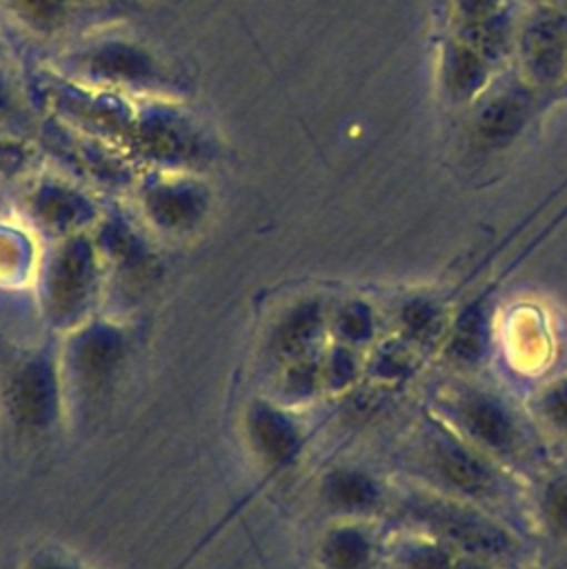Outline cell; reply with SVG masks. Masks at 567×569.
<instances>
[{
    "label": "cell",
    "instance_id": "7c38bea8",
    "mask_svg": "<svg viewBox=\"0 0 567 569\" xmlns=\"http://www.w3.org/2000/svg\"><path fill=\"white\" fill-rule=\"evenodd\" d=\"M485 349H487L485 311L480 305H469L449 333L447 356L460 367H471L483 360Z\"/></svg>",
    "mask_w": 567,
    "mask_h": 569
},
{
    "label": "cell",
    "instance_id": "8992f818",
    "mask_svg": "<svg viewBox=\"0 0 567 569\" xmlns=\"http://www.w3.org/2000/svg\"><path fill=\"white\" fill-rule=\"evenodd\" d=\"M518 73L549 98L567 80V11L529 7L516 24Z\"/></svg>",
    "mask_w": 567,
    "mask_h": 569
},
{
    "label": "cell",
    "instance_id": "2e32d148",
    "mask_svg": "<svg viewBox=\"0 0 567 569\" xmlns=\"http://www.w3.org/2000/svg\"><path fill=\"white\" fill-rule=\"evenodd\" d=\"M400 325L409 338L429 340L431 336L438 333V327H440L438 307L431 300L411 298L400 309Z\"/></svg>",
    "mask_w": 567,
    "mask_h": 569
},
{
    "label": "cell",
    "instance_id": "6da1fadb",
    "mask_svg": "<svg viewBox=\"0 0 567 569\" xmlns=\"http://www.w3.org/2000/svg\"><path fill=\"white\" fill-rule=\"evenodd\" d=\"M409 520L420 525L434 540L456 547L465 556L503 560L516 556V538L483 511L462 505L458 498L438 493H414L402 502Z\"/></svg>",
    "mask_w": 567,
    "mask_h": 569
},
{
    "label": "cell",
    "instance_id": "4fadbf2b",
    "mask_svg": "<svg viewBox=\"0 0 567 569\" xmlns=\"http://www.w3.org/2000/svg\"><path fill=\"white\" fill-rule=\"evenodd\" d=\"M322 560L329 569H365L371 560V542L358 527H336L322 542Z\"/></svg>",
    "mask_w": 567,
    "mask_h": 569
},
{
    "label": "cell",
    "instance_id": "277c9868",
    "mask_svg": "<svg viewBox=\"0 0 567 569\" xmlns=\"http://www.w3.org/2000/svg\"><path fill=\"white\" fill-rule=\"evenodd\" d=\"M545 104V93L534 89L520 73L496 76L469 104V133L474 144L491 151L509 147Z\"/></svg>",
    "mask_w": 567,
    "mask_h": 569
},
{
    "label": "cell",
    "instance_id": "7a4b0ae2",
    "mask_svg": "<svg viewBox=\"0 0 567 569\" xmlns=\"http://www.w3.org/2000/svg\"><path fill=\"white\" fill-rule=\"evenodd\" d=\"M62 365L51 347L18 356L4 371L2 400L9 420L27 436L47 433L62 411Z\"/></svg>",
    "mask_w": 567,
    "mask_h": 569
},
{
    "label": "cell",
    "instance_id": "30bf717a",
    "mask_svg": "<svg viewBox=\"0 0 567 569\" xmlns=\"http://www.w3.org/2000/svg\"><path fill=\"white\" fill-rule=\"evenodd\" d=\"M247 436L253 451L271 467L289 465L302 447L300 425L280 407L253 400L247 409Z\"/></svg>",
    "mask_w": 567,
    "mask_h": 569
},
{
    "label": "cell",
    "instance_id": "cb8c5ba5",
    "mask_svg": "<svg viewBox=\"0 0 567 569\" xmlns=\"http://www.w3.org/2000/svg\"><path fill=\"white\" fill-rule=\"evenodd\" d=\"M529 7H549L558 11H567V0H527Z\"/></svg>",
    "mask_w": 567,
    "mask_h": 569
},
{
    "label": "cell",
    "instance_id": "5bb4252c",
    "mask_svg": "<svg viewBox=\"0 0 567 569\" xmlns=\"http://www.w3.org/2000/svg\"><path fill=\"white\" fill-rule=\"evenodd\" d=\"M322 325V313L316 302H302L298 305L280 325L278 340L282 351L294 353L300 351L305 345H309Z\"/></svg>",
    "mask_w": 567,
    "mask_h": 569
},
{
    "label": "cell",
    "instance_id": "3957f363",
    "mask_svg": "<svg viewBox=\"0 0 567 569\" xmlns=\"http://www.w3.org/2000/svg\"><path fill=\"white\" fill-rule=\"evenodd\" d=\"M447 411L451 422L465 440L483 456H494L507 462L525 458V433L509 405L496 393L462 385L447 396Z\"/></svg>",
    "mask_w": 567,
    "mask_h": 569
},
{
    "label": "cell",
    "instance_id": "9a60e30c",
    "mask_svg": "<svg viewBox=\"0 0 567 569\" xmlns=\"http://www.w3.org/2000/svg\"><path fill=\"white\" fill-rule=\"evenodd\" d=\"M540 516L547 531L567 540V473L554 478L540 498Z\"/></svg>",
    "mask_w": 567,
    "mask_h": 569
},
{
    "label": "cell",
    "instance_id": "7402d4cb",
    "mask_svg": "<svg viewBox=\"0 0 567 569\" xmlns=\"http://www.w3.org/2000/svg\"><path fill=\"white\" fill-rule=\"evenodd\" d=\"M27 569H78V567L71 565L69 560H62L60 556L42 553V556H38L36 560H31V562L27 565Z\"/></svg>",
    "mask_w": 567,
    "mask_h": 569
},
{
    "label": "cell",
    "instance_id": "d6986e66",
    "mask_svg": "<svg viewBox=\"0 0 567 569\" xmlns=\"http://www.w3.org/2000/svg\"><path fill=\"white\" fill-rule=\"evenodd\" d=\"M454 565L449 547L438 540L418 542L405 553V569H454Z\"/></svg>",
    "mask_w": 567,
    "mask_h": 569
},
{
    "label": "cell",
    "instance_id": "d4e9b609",
    "mask_svg": "<svg viewBox=\"0 0 567 569\" xmlns=\"http://www.w3.org/2000/svg\"><path fill=\"white\" fill-rule=\"evenodd\" d=\"M558 102V100H567V80L554 91V93H549V98H547V102Z\"/></svg>",
    "mask_w": 567,
    "mask_h": 569
},
{
    "label": "cell",
    "instance_id": "44dd1931",
    "mask_svg": "<svg viewBox=\"0 0 567 569\" xmlns=\"http://www.w3.org/2000/svg\"><path fill=\"white\" fill-rule=\"evenodd\" d=\"M356 373V360L347 349H338L334 351L331 360H329V376L334 385H345L354 378Z\"/></svg>",
    "mask_w": 567,
    "mask_h": 569
},
{
    "label": "cell",
    "instance_id": "ffe728a7",
    "mask_svg": "<svg viewBox=\"0 0 567 569\" xmlns=\"http://www.w3.org/2000/svg\"><path fill=\"white\" fill-rule=\"evenodd\" d=\"M509 9V0H451V27L480 22Z\"/></svg>",
    "mask_w": 567,
    "mask_h": 569
},
{
    "label": "cell",
    "instance_id": "8fae6325",
    "mask_svg": "<svg viewBox=\"0 0 567 569\" xmlns=\"http://www.w3.org/2000/svg\"><path fill=\"white\" fill-rule=\"evenodd\" d=\"M325 500L342 513H367L380 502V489L367 473L358 469H336L325 478Z\"/></svg>",
    "mask_w": 567,
    "mask_h": 569
},
{
    "label": "cell",
    "instance_id": "e0dca14e",
    "mask_svg": "<svg viewBox=\"0 0 567 569\" xmlns=\"http://www.w3.org/2000/svg\"><path fill=\"white\" fill-rule=\"evenodd\" d=\"M336 329L342 340L347 342H365L374 331V316L367 305L362 302H349L340 309Z\"/></svg>",
    "mask_w": 567,
    "mask_h": 569
},
{
    "label": "cell",
    "instance_id": "52a82bcc",
    "mask_svg": "<svg viewBox=\"0 0 567 569\" xmlns=\"http://www.w3.org/2000/svg\"><path fill=\"white\" fill-rule=\"evenodd\" d=\"M127 358V336L105 320L80 322L60 353L62 380L84 396L105 391L122 369Z\"/></svg>",
    "mask_w": 567,
    "mask_h": 569
},
{
    "label": "cell",
    "instance_id": "ac0fdd59",
    "mask_svg": "<svg viewBox=\"0 0 567 569\" xmlns=\"http://www.w3.org/2000/svg\"><path fill=\"white\" fill-rule=\"evenodd\" d=\"M538 409L554 431H558L560 436H567V378L551 382L540 393Z\"/></svg>",
    "mask_w": 567,
    "mask_h": 569
},
{
    "label": "cell",
    "instance_id": "9c48e42d",
    "mask_svg": "<svg viewBox=\"0 0 567 569\" xmlns=\"http://www.w3.org/2000/svg\"><path fill=\"white\" fill-rule=\"evenodd\" d=\"M498 64L491 62L467 40L449 33L442 40L438 56V80L445 98L454 104L469 107L498 76Z\"/></svg>",
    "mask_w": 567,
    "mask_h": 569
},
{
    "label": "cell",
    "instance_id": "ba28073f",
    "mask_svg": "<svg viewBox=\"0 0 567 569\" xmlns=\"http://www.w3.org/2000/svg\"><path fill=\"white\" fill-rule=\"evenodd\" d=\"M96 289V262L91 253L84 247H73L51 260L42 278L40 296L56 327L76 329L84 322Z\"/></svg>",
    "mask_w": 567,
    "mask_h": 569
},
{
    "label": "cell",
    "instance_id": "603a6c76",
    "mask_svg": "<svg viewBox=\"0 0 567 569\" xmlns=\"http://www.w3.org/2000/svg\"><path fill=\"white\" fill-rule=\"evenodd\" d=\"M454 569H494L489 560H483V558H474V556H465V558H458Z\"/></svg>",
    "mask_w": 567,
    "mask_h": 569
},
{
    "label": "cell",
    "instance_id": "5b68a950",
    "mask_svg": "<svg viewBox=\"0 0 567 569\" xmlns=\"http://www.w3.org/2000/svg\"><path fill=\"white\" fill-rule=\"evenodd\" d=\"M420 460L434 482L451 498L478 505L503 496L498 476L485 456L438 425L425 431Z\"/></svg>",
    "mask_w": 567,
    "mask_h": 569
}]
</instances>
